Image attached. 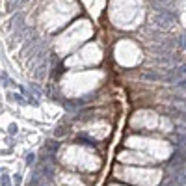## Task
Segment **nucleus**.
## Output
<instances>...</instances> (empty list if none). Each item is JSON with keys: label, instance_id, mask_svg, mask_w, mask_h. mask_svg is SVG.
Here are the masks:
<instances>
[{"label": "nucleus", "instance_id": "obj_1", "mask_svg": "<svg viewBox=\"0 0 186 186\" xmlns=\"http://www.w3.org/2000/svg\"><path fill=\"white\" fill-rule=\"evenodd\" d=\"M76 142H80V144H87L89 147H97V142H95V140H91V138H87V136H78V138H76Z\"/></svg>", "mask_w": 186, "mask_h": 186}, {"label": "nucleus", "instance_id": "obj_4", "mask_svg": "<svg viewBox=\"0 0 186 186\" xmlns=\"http://www.w3.org/2000/svg\"><path fill=\"white\" fill-rule=\"evenodd\" d=\"M34 160H36V156H34V155H28V158H26V164L32 166V162H34Z\"/></svg>", "mask_w": 186, "mask_h": 186}, {"label": "nucleus", "instance_id": "obj_3", "mask_svg": "<svg viewBox=\"0 0 186 186\" xmlns=\"http://www.w3.org/2000/svg\"><path fill=\"white\" fill-rule=\"evenodd\" d=\"M2 184L9 186V177H8V173H2Z\"/></svg>", "mask_w": 186, "mask_h": 186}, {"label": "nucleus", "instance_id": "obj_2", "mask_svg": "<svg viewBox=\"0 0 186 186\" xmlns=\"http://www.w3.org/2000/svg\"><path fill=\"white\" fill-rule=\"evenodd\" d=\"M47 149H48V151H56V149H58V144H56V142H47Z\"/></svg>", "mask_w": 186, "mask_h": 186}]
</instances>
